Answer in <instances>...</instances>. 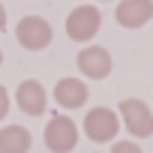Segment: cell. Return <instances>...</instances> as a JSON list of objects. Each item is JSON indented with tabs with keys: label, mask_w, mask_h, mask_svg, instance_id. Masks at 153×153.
<instances>
[{
	"label": "cell",
	"mask_w": 153,
	"mask_h": 153,
	"mask_svg": "<svg viewBox=\"0 0 153 153\" xmlns=\"http://www.w3.org/2000/svg\"><path fill=\"white\" fill-rule=\"evenodd\" d=\"M111 153H144L135 141H114L111 144Z\"/></svg>",
	"instance_id": "obj_11"
},
{
	"label": "cell",
	"mask_w": 153,
	"mask_h": 153,
	"mask_svg": "<svg viewBox=\"0 0 153 153\" xmlns=\"http://www.w3.org/2000/svg\"><path fill=\"white\" fill-rule=\"evenodd\" d=\"M9 114V93H6V87L0 84V120H3Z\"/></svg>",
	"instance_id": "obj_12"
},
{
	"label": "cell",
	"mask_w": 153,
	"mask_h": 153,
	"mask_svg": "<svg viewBox=\"0 0 153 153\" xmlns=\"http://www.w3.org/2000/svg\"><path fill=\"white\" fill-rule=\"evenodd\" d=\"M45 147L51 153H69L75 150V144H78V126H75L72 117L66 114H54L48 123H45Z\"/></svg>",
	"instance_id": "obj_3"
},
{
	"label": "cell",
	"mask_w": 153,
	"mask_h": 153,
	"mask_svg": "<svg viewBox=\"0 0 153 153\" xmlns=\"http://www.w3.org/2000/svg\"><path fill=\"white\" fill-rule=\"evenodd\" d=\"M51 93H54V102L66 111H75L87 102V84L81 78H60Z\"/></svg>",
	"instance_id": "obj_9"
},
{
	"label": "cell",
	"mask_w": 153,
	"mask_h": 153,
	"mask_svg": "<svg viewBox=\"0 0 153 153\" xmlns=\"http://www.w3.org/2000/svg\"><path fill=\"white\" fill-rule=\"evenodd\" d=\"M30 147H33V138L24 126L9 123L0 129V153H27Z\"/></svg>",
	"instance_id": "obj_10"
},
{
	"label": "cell",
	"mask_w": 153,
	"mask_h": 153,
	"mask_svg": "<svg viewBox=\"0 0 153 153\" xmlns=\"http://www.w3.org/2000/svg\"><path fill=\"white\" fill-rule=\"evenodd\" d=\"M117 114H120V120L132 138H150L153 135V111L144 99H135V96L123 99L117 105Z\"/></svg>",
	"instance_id": "obj_1"
},
{
	"label": "cell",
	"mask_w": 153,
	"mask_h": 153,
	"mask_svg": "<svg viewBox=\"0 0 153 153\" xmlns=\"http://www.w3.org/2000/svg\"><path fill=\"white\" fill-rule=\"evenodd\" d=\"M120 132V114L99 105V108H90L87 117H84V135L96 144H105V141H114Z\"/></svg>",
	"instance_id": "obj_5"
},
{
	"label": "cell",
	"mask_w": 153,
	"mask_h": 153,
	"mask_svg": "<svg viewBox=\"0 0 153 153\" xmlns=\"http://www.w3.org/2000/svg\"><path fill=\"white\" fill-rule=\"evenodd\" d=\"M6 27V9H3V3H0V30Z\"/></svg>",
	"instance_id": "obj_13"
},
{
	"label": "cell",
	"mask_w": 153,
	"mask_h": 153,
	"mask_svg": "<svg viewBox=\"0 0 153 153\" xmlns=\"http://www.w3.org/2000/svg\"><path fill=\"white\" fill-rule=\"evenodd\" d=\"M99 3H108V0H99Z\"/></svg>",
	"instance_id": "obj_15"
},
{
	"label": "cell",
	"mask_w": 153,
	"mask_h": 153,
	"mask_svg": "<svg viewBox=\"0 0 153 153\" xmlns=\"http://www.w3.org/2000/svg\"><path fill=\"white\" fill-rule=\"evenodd\" d=\"M15 39H18V45L27 48V51H42V48L51 45L54 30H51V24H48L42 15H24V18L18 21V27H15Z\"/></svg>",
	"instance_id": "obj_4"
},
{
	"label": "cell",
	"mask_w": 153,
	"mask_h": 153,
	"mask_svg": "<svg viewBox=\"0 0 153 153\" xmlns=\"http://www.w3.org/2000/svg\"><path fill=\"white\" fill-rule=\"evenodd\" d=\"M0 66H3V51H0Z\"/></svg>",
	"instance_id": "obj_14"
},
{
	"label": "cell",
	"mask_w": 153,
	"mask_h": 153,
	"mask_svg": "<svg viewBox=\"0 0 153 153\" xmlns=\"http://www.w3.org/2000/svg\"><path fill=\"white\" fill-rule=\"evenodd\" d=\"M15 105H18L27 117H39V114H45L48 93H45V87H42L36 78H27V81H21L18 90H15Z\"/></svg>",
	"instance_id": "obj_8"
},
{
	"label": "cell",
	"mask_w": 153,
	"mask_h": 153,
	"mask_svg": "<svg viewBox=\"0 0 153 153\" xmlns=\"http://www.w3.org/2000/svg\"><path fill=\"white\" fill-rule=\"evenodd\" d=\"M75 63H78V72L84 78H93V81L108 78V72H111V54L102 45H84L75 57Z\"/></svg>",
	"instance_id": "obj_6"
},
{
	"label": "cell",
	"mask_w": 153,
	"mask_h": 153,
	"mask_svg": "<svg viewBox=\"0 0 153 153\" xmlns=\"http://www.w3.org/2000/svg\"><path fill=\"white\" fill-rule=\"evenodd\" d=\"M114 18L123 30H138L147 21H153V0H120Z\"/></svg>",
	"instance_id": "obj_7"
},
{
	"label": "cell",
	"mask_w": 153,
	"mask_h": 153,
	"mask_svg": "<svg viewBox=\"0 0 153 153\" xmlns=\"http://www.w3.org/2000/svg\"><path fill=\"white\" fill-rule=\"evenodd\" d=\"M102 27V12L90 3L84 6H75L69 15H66V36L72 42H90Z\"/></svg>",
	"instance_id": "obj_2"
}]
</instances>
